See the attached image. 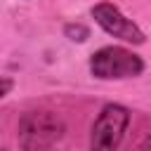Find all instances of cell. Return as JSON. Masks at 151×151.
<instances>
[{
	"mask_svg": "<svg viewBox=\"0 0 151 151\" xmlns=\"http://www.w3.org/2000/svg\"><path fill=\"white\" fill-rule=\"evenodd\" d=\"M139 151H151V137H146V139L142 142V146H139Z\"/></svg>",
	"mask_w": 151,
	"mask_h": 151,
	"instance_id": "52a82bcc",
	"label": "cell"
},
{
	"mask_svg": "<svg viewBox=\"0 0 151 151\" xmlns=\"http://www.w3.org/2000/svg\"><path fill=\"white\" fill-rule=\"evenodd\" d=\"M144 71V61L139 54L132 50L109 45L97 50L90 57V73L99 80H123V78H134Z\"/></svg>",
	"mask_w": 151,
	"mask_h": 151,
	"instance_id": "7a4b0ae2",
	"label": "cell"
},
{
	"mask_svg": "<svg viewBox=\"0 0 151 151\" xmlns=\"http://www.w3.org/2000/svg\"><path fill=\"white\" fill-rule=\"evenodd\" d=\"M92 17L94 21L113 38H120L125 42H132V45H142L146 38H144V31L132 21L127 19L113 2H99L92 7Z\"/></svg>",
	"mask_w": 151,
	"mask_h": 151,
	"instance_id": "277c9868",
	"label": "cell"
},
{
	"mask_svg": "<svg viewBox=\"0 0 151 151\" xmlns=\"http://www.w3.org/2000/svg\"><path fill=\"white\" fill-rule=\"evenodd\" d=\"M64 134V123L52 111H28L19 120L17 139L24 151H50Z\"/></svg>",
	"mask_w": 151,
	"mask_h": 151,
	"instance_id": "6da1fadb",
	"label": "cell"
},
{
	"mask_svg": "<svg viewBox=\"0 0 151 151\" xmlns=\"http://www.w3.org/2000/svg\"><path fill=\"white\" fill-rule=\"evenodd\" d=\"M127 123H130V111L125 106L106 104L92 125L90 151H118Z\"/></svg>",
	"mask_w": 151,
	"mask_h": 151,
	"instance_id": "3957f363",
	"label": "cell"
},
{
	"mask_svg": "<svg viewBox=\"0 0 151 151\" xmlns=\"http://www.w3.org/2000/svg\"><path fill=\"white\" fill-rule=\"evenodd\" d=\"M14 87V83H12V78H5V76H0V99L5 97V94H9V90Z\"/></svg>",
	"mask_w": 151,
	"mask_h": 151,
	"instance_id": "5b68a950",
	"label": "cell"
},
{
	"mask_svg": "<svg viewBox=\"0 0 151 151\" xmlns=\"http://www.w3.org/2000/svg\"><path fill=\"white\" fill-rule=\"evenodd\" d=\"M76 33H80V40L87 38V28H83V26H66V35H76Z\"/></svg>",
	"mask_w": 151,
	"mask_h": 151,
	"instance_id": "8992f818",
	"label": "cell"
}]
</instances>
